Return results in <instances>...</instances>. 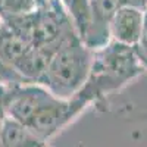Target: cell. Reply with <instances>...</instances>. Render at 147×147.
<instances>
[{"mask_svg":"<svg viewBox=\"0 0 147 147\" xmlns=\"http://www.w3.org/2000/svg\"><path fill=\"white\" fill-rule=\"evenodd\" d=\"M34 46H31L21 34L3 22L0 25V57L13 68Z\"/></svg>","mask_w":147,"mask_h":147,"instance_id":"7","label":"cell"},{"mask_svg":"<svg viewBox=\"0 0 147 147\" xmlns=\"http://www.w3.org/2000/svg\"><path fill=\"white\" fill-rule=\"evenodd\" d=\"M132 49L136 52V56L138 59V62L141 63L143 69L147 71V9L144 10V24H143L141 35H140L137 44Z\"/></svg>","mask_w":147,"mask_h":147,"instance_id":"10","label":"cell"},{"mask_svg":"<svg viewBox=\"0 0 147 147\" xmlns=\"http://www.w3.org/2000/svg\"><path fill=\"white\" fill-rule=\"evenodd\" d=\"M121 6H127V0H91V24L82 38L85 46L96 50L110 41L109 22Z\"/></svg>","mask_w":147,"mask_h":147,"instance_id":"4","label":"cell"},{"mask_svg":"<svg viewBox=\"0 0 147 147\" xmlns=\"http://www.w3.org/2000/svg\"><path fill=\"white\" fill-rule=\"evenodd\" d=\"M144 10L136 6H121L109 22L110 40L131 47L136 46L143 30Z\"/></svg>","mask_w":147,"mask_h":147,"instance_id":"5","label":"cell"},{"mask_svg":"<svg viewBox=\"0 0 147 147\" xmlns=\"http://www.w3.org/2000/svg\"><path fill=\"white\" fill-rule=\"evenodd\" d=\"M37 9L34 0H0V18L9 21L18 16L28 15Z\"/></svg>","mask_w":147,"mask_h":147,"instance_id":"9","label":"cell"},{"mask_svg":"<svg viewBox=\"0 0 147 147\" xmlns=\"http://www.w3.org/2000/svg\"><path fill=\"white\" fill-rule=\"evenodd\" d=\"M46 143L41 141L35 134L21 122L3 118L0 129V147H44Z\"/></svg>","mask_w":147,"mask_h":147,"instance_id":"6","label":"cell"},{"mask_svg":"<svg viewBox=\"0 0 147 147\" xmlns=\"http://www.w3.org/2000/svg\"><path fill=\"white\" fill-rule=\"evenodd\" d=\"M2 24H3V21H2V18H0V25H2Z\"/></svg>","mask_w":147,"mask_h":147,"instance_id":"14","label":"cell"},{"mask_svg":"<svg viewBox=\"0 0 147 147\" xmlns=\"http://www.w3.org/2000/svg\"><path fill=\"white\" fill-rule=\"evenodd\" d=\"M72 27L82 40L91 24V0H60Z\"/></svg>","mask_w":147,"mask_h":147,"instance_id":"8","label":"cell"},{"mask_svg":"<svg viewBox=\"0 0 147 147\" xmlns=\"http://www.w3.org/2000/svg\"><path fill=\"white\" fill-rule=\"evenodd\" d=\"M144 72L131 46L110 40L93 50L91 66L84 87L77 94L88 105L121 90Z\"/></svg>","mask_w":147,"mask_h":147,"instance_id":"1","label":"cell"},{"mask_svg":"<svg viewBox=\"0 0 147 147\" xmlns=\"http://www.w3.org/2000/svg\"><path fill=\"white\" fill-rule=\"evenodd\" d=\"M21 82H25V81L19 77V74L9 63H6L5 60L0 57V85L10 87V85L21 84Z\"/></svg>","mask_w":147,"mask_h":147,"instance_id":"11","label":"cell"},{"mask_svg":"<svg viewBox=\"0 0 147 147\" xmlns=\"http://www.w3.org/2000/svg\"><path fill=\"white\" fill-rule=\"evenodd\" d=\"M2 122H3V118H0V129H2Z\"/></svg>","mask_w":147,"mask_h":147,"instance_id":"13","label":"cell"},{"mask_svg":"<svg viewBox=\"0 0 147 147\" xmlns=\"http://www.w3.org/2000/svg\"><path fill=\"white\" fill-rule=\"evenodd\" d=\"M7 94L6 85H0V118H5V100Z\"/></svg>","mask_w":147,"mask_h":147,"instance_id":"12","label":"cell"},{"mask_svg":"<svg viewBox=\"0 0 147 147\" xmlns=\"http://www.w3.org/2000/svg\"><path fill=\"white\" fill-rule=\"evenodd\" d=\"M87 106L88 103L78 96L65 100L53 94L34 113L25 127L46 143L53 136H56L60 129H63L69 122H72Z\"/></svg>","mask_w":147,"mask_h":147,"instance_id":"3","label":"cell"},{"mask_svg":"<svg viewBox=\"0 0 147 147\" xmlns=\"http://www.w3.org/2000/svg\"><path fill=\"white\" fill-rule=\"evenodd\" d=\"M91 57L93 50L74 32L50 56L38 84L59 99H72L81 91L88 78Z\"/></svg>","mask_w":147,"mask_h":147,"instance_id":"2","label":"cell"}]
</instances>
